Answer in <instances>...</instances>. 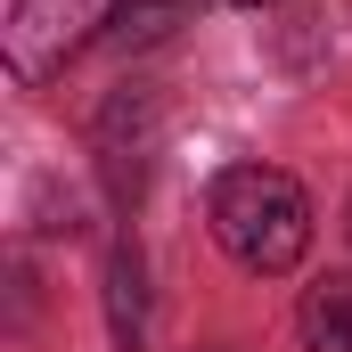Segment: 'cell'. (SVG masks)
I'll return each mask as SVG.
<instances>
[{
    "label": "cell",
    "instance_id": "1",
    "mask_svg": "<svg viewBox=\"0 0 352 352\" xmlns=\"http://www.w3.org/2000/svg\"><path fill=\"white\" fill-rule=\"evenodd\" d=\"M213 238H221V254L238 270L278 278V270L303 263V246H311V197L278 164H230L213 180Z\"/></svg>",
    "mask_w": 352,
    "mask_h": 352
},
{
    "label": "cell",
    "instance_id": "2",
    "mask_svg": "<svg viewBox=\"0 0 352 352\" xmlns=\"http://www.w3.org/2000/svg\"><path fill=\"white\" fill-rule=\"evenodd\" d=\"M107 8H115V0H16V8H8V66H16L25 82L58 74L82 41H98Z\"/></svg>",
    "mask_w": 352,
    "mask_h": 352
},
{
    "label": "cell",
    "instance_id": "3",
    "mask_svg": "<svg viewBox=\"0 0 352 352\" xmlns=\"http://www.w3.org/2000/svg\"><path fill=\"white\" fill-rule=\"evenodd\" d=\"M295 328H303L311 352H352V278H320V287L303 295Z\"/></svg>",
    "mask_w": 352,
    "mask_h": 352
},
{
    "label": "cell",
    "instance_id": "4",
    "mask_svg": "<svg viewBox=\"0 0 352 352\" xmlns=\"http://www.w3.org/2000/svg\"><path fill=\"white\" fill-rule=\"evenodd\" d=\"M148 270H140V246H115L107 254V320H115V344L131 352L140 344V328H148Z\"/></svg>",
    "mask_w": 352,
    "mask_h": 352
},
{
    "label": "cell",
    "instance_id": "5",
    "mask_svg": "<svg viewBox=\"0 0 352 352\" xmlns=\"http://www.w3.org/2000/svg\"><path fill=\"white\" fill-rule=\"evenodd\" d=\"M238 8H263V0H238Z\"/></svg>",
    "mask_w": 352,
    "mask_h": 352
},
{
    "label": "cell",
    "instance_id": "6",
    "mask_svg": "<svg viewBox=\"0 0 352 352\" xmlns=\"http://www.w3.org/2000/svg\"><path fill=\"white\" fill-rule=\"evenodd\" d=\"M344 230H352V213H344Z\"/></svg>",
    "mask_w": 352,
    "mask_h": 352
}]
</instances>
